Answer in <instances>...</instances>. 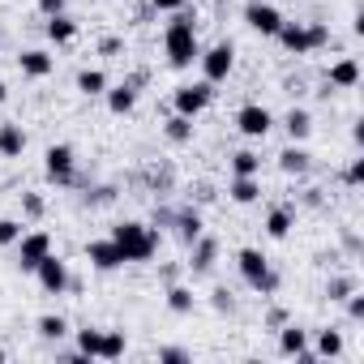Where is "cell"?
<instances>
[{
	"mask_svg": "<svg viewBox=\"0 0 364 364\" xmlns=\"http://www.w3.org/2000/svg\"><path fill=\"white\" fill-rule=\"evenodd\" d=\"M22 232H26V228H22L18 219H5V215H0V249L18 245V240H22Z\"/></svg>",
	"mask_w": 364,
	"mask_h": 364,
	"instance_id": "1f68e13d",
	"label": "cell"
},
{
	"mask_svg": "<svg viewBox=\"0 0 364 364\" xmlns=\"http://www.w3.org/2000/svg\"><path fill=\"white\" fill-rule=\"evenodd\" d=\"M107 86H112V82H107V73H103V69H82V73H77V90H82L86 99H99Z\"/></svg>",
	"mask_w": 364,
	"mask_h": 364,
	"instance_id": "d4e9b609",
	"label": "cell"
},
{
	"mask_svg": "<svg viewBox=\"0 0 364 364\" xmlns=\"http://www.w3.org/2000/svg\"><path fill=\"white\" fill-rule=\"evenodd\" d=\"M274 39H279L291 56H313V43H309V26H304V22H283Z\"/></svg>",
	"mask_w": 364,
	"mask_h": 364,
	"instance_id": "4fadbf2b",
	"label": "cell"
},
{
	"mask_svg": "<svg viewBox=\"0 0 364 364\" xmlns=\"http://www.w3.org/2000/svg\"><path fill=\"white\" fill-rule=\"evenodd\" d=\"M176 232H180V240H185V245H193V240L202 236V215H198V210L176 215Z\"/></svg>",
	"mask_w": 364,
	"mask_h": 364,
	"instance_id": "f1b7e54d",
	"label": "cell"
},
{
	"mask_svg": "<svg viewBox=\"0 0 364 364\" xmlns=\"http://www.w3.org/2000/svg\"><path fill=\"white\" fill-rule=\"evenodd\" d=\"M159 360H167V364H180V360H189V351H185V347H163V351H159Z\"/></svg>",
	"mask_w": 364,
	"mask_h": 364,
	"instance_id": "60d3db41",
	"label": "cell"
},
{
	"mask_svg": "<svg viewBox=\"0 0 364 364\" xmlns=\"http://www.w3.org/2000/svg\"><path fill=\"white\" fill-rule=\"evenodd\" d=\"M86 262L107 274V270H120V266H124V253H120V245L107 236V240H90V245H86Z\"/></svg>",
	"mask_w": 364,
	"mask_h": 364,
	"instance_id": "7c38bea8",
	"label": "cell"
},
{
	"mask_svg": "<svg viewBox=\"0 0 364 364\" xmlns=\"http://www.w3.org/2000/svg\"><path fill=\"white\" fill-rule=\"evenodd\" d=\"M313 355H317V360H338V355H343V334H338V330H321Z\"/></svg>",
	"mask_w": 364,
	"mask_h": 364,
	"instance_id": "4316f807",
	"label": "cell"
},
{
	"mask_svg": "<svg viewBox=\"0 0 364 364\" xmlns=\"http://www.w3.org/2000/svg\"><path fill=\"white\" fill-rule=\"evenodd\" d=\"M22 150H26V129L5 120L0 124V159H22Z\"/></svg>",
	"mask_w": 364,
	"mask_h": 364,
	"instance_id": "ac0fdd59",
	"label": "cell"
},
{
	"mask_svg": "<svg viewBox=\"0 0 364 364\" xmlns=\"http://www.w3.org/2000/svg\"><path fill=\"white\" fill-rule=\"evenodd\" d=\"M215 309H219V313H232V291L219 287V291H215Z\"/></svg>",
	"mask_w": 364,
	"mask_h": 364,
	"instance_id": "b9f144b4",
	"label": "cell"
},
{
	"mask_svg": "<svg viewBox=\"0 0 364 364\" xmlns=\"http://www.w3.org/2000/svg\"><path fill=\"white\" fill-rule=\"evenodd\" d=\"M163 133H167V141H176V146H185V141L193 137V120L176 112V116H171V120L163 124Z\"/></svg>",
	"mask_w": 364,
	"mask_h": 364,
	"instance_id": "83f0119b",
	"label": "cell"
},
{
	"mask_svg": "<svg viewBox=\"0 0 364 364\" xmlns=\"http://www.w3.org/2000/svg\"><path fill=\"white\" fill-rule=\"evenodd\" d=\"M291 223H296V215H291V206H274V210L266 215V236H270V240H287V232H291Z\"/></svg>",
	"mask_w": 364,
	"mask_h": 364,
	"instance_id": "7402d4cb",
	"label": "cell"
},
{
	"mask_svg": "<svg viewBox=\"0 0 364 364\" xmlns=\"http://www.w3.org/2000/svg\"><path fill=\"white\" fill-rule=\"evenodd\" d=\"M35 330H39V338H48V343H60V338L69 334V321H65L60 313H43V317L35 321Z\"/></svg>",
	"mask_w": 364,
	"mask_h": 364,
	"instance_id": "484cf974",
	"label": "cell"
},
{
	"mask_svg": "<svg viewBox=\"0 0 364 364\" xmlns=\"http://www.w3.org/2000/svg\"><path fill=\"white\" fill-rule=\"evenodd\" d=\"M163 52H167V65L171 69H189L198 56H202V43H198V22L189 14H176L163 31Z\"/></svg>",
	"mask_w": 364,
	"mask_h": 364,
	"instance_id": "6da1fadb",
	"label": "cell"
},
{
	"mask_svg": "<svg viewBox=\"0 0 364 364\" xmlns=\"http://www.w3.org/2000/svg\"><path fill=\"white\" fill-rule=\"evenodd\" d=\"M189 249H193V253H189V270H193V274H206V270L215 266V253H219V245H215V240H206V236H198Z\"/></svg>",
	"mask_w": 364,
	"mask_h": 364,
	"instance_id": "ffe728a7",
	"label": "cell"
},
{
	"mask_svg": "<svg viewBox=\"0 0 364 364\" xmlns=\"http://www.w3.org/2000/svg\"><path fill=\"white\" fill-rule=\"evenodd\" d=\"M18 69H22L26 77H48V73L56 69V56L43 52V48H26V52L18 56Z\"/></svg>",
	"mask_w": 364,
	"mask_h": 364,
	"instance_id": "9a60e30c",
	"label": "cell"
},
{
	"mask_svg": "<svg viewBox=\"0 0 364 364\" xmlns=\"http://www.w3.org/2000/svg\"><path fill=\"white\" fill-rule=\"evenodd\" d=\"M279 167H283L287 176H304V171L313 167V154H309V150H304L300 141H291V146H287V150L279 154Z\"/></svg>",
	"mask_w": 364,
	"mask_h": 364,
	"instance_id": "d6986e66",
	"label": "cell"
},
{
	"mask_svg": "<svg viewBox=\"0 0 364 364\" xmlns=\"http://www.w3.org/2000/svg\"><path fill=\"white\" fill-rule=\"evenodd\" d=\"M193 304H198V296H193L189 287H167V309H171V313L185 317V313H193Z\"/></svg>",
	"mask_w": 364,
	"mask_h": 364,
	"instance_id": "4dcf8cb0",
	"label": "cell"
},
{
	"mask_svg": "<svg viewBox=\"0 0 364 364\" xmlns=\"http://www.w3.org/2000/svg\"><path fill=\"white\" fill-rule=\"evenodd\" d=\"M0 360H5V347H0Z\"/></svg>",
	"mask_w": 364,
	"mask_h": 364,
	"instance_id": "ee69618b",
	"label": "cell"
},
{
	"mask_svg": "<svg viewBox=\"0 0 364 364\" xmlns=\"http://www.w3.org/2000/svg\"><path fill=\"white\" fill-rule=\"evenodd\" d=\"M22 206H26V215H31V219H39V215H43V198H39V193H26V198H22Z\"/></svg>",
	"mask_w": 364,
	"mask_h": 364,
	"instance_id": "f35d334b",
	"label": "cell"
},
{
	"mask_svg": "<svg viewBox=\"0 0 364 364\" xmlns=\"http://www.w3.org/2000/svg\"><path fill=\"white\" fill-rule=\"evenodd\" d=\"M43 171H48V180H56V185H69L73 180V171H77V154H73V146H48V154H43Z\"/></svg>",
	"mask_w": 364,
	"mask_h": 364,
	"instance_id": "8992f818",
	"label": "cell"
},
{
	"mask_svg": "<svg viewBox=\"0 0 364 364\" xmlns=\"http://www.w3.org/2000/svg\"><path fill=\"white\" fill-rule=\"evenodd\" d=\"M347 317H351V321H364V296H360V291L347 296Z\"/></svg>",
	"mask_w": 364,
	"mask_h": 364,
	"instance_id": "d590c367",
	"label": "cell"
},
{
	"mask_svg": "<svg viewBox=\"0 0 364 364\" xmlns=\"http://www.w3.org/2000/svg\"><path fill=\"white\" fill-rule=\"evenodd\" d=\"M99 334H103V330H90V326H86V330H77V351H82L86 360H95V355H99Z\"/></svg>",
	"mask_w": 364,
	"mask_h": 364,
	"instance_id": "d6a6232c",
	"label": "cell"
},
{
	"mask_svg": "<svg viewBox=\"0 0 364 364\" xmlns=\"http://www.w3.org/2000/svg\"><path fill=\"white\" fill-rule=\"evenodd\" d=\"M232 176H262V154L236 150V154H232Z\"/></svg>",
	"mask_w": 364,
	"mask_h": 364,
	"instance_id": "f546056e",
	"label": "cell"
},
{
	"mask_svg": "<svg viewBox=\"0 0 364 364\" xmlns=\"http://www.w3.org/2000/svg\"><path fill=\"white\" fill-rule=\"evenodd\" d=\"M112 240L120 245V253H124V262H150L154 253H159V236H154V228H146V223H116L112 228Z\"/></svg>",
	"mask_w": 364,
	"mask_h": 364,
	"instance_id": "7a4b0ae2",
	"label": "cell"
},
{
	"mask_svg": "<svg viewBox=\"0 0 364 364\" xmlns=\"http://www.w3.org/2000/svg\"><path fill=\"white\" fill-rule=\"evenodd\" d=\"M65 5H69V0H39V14L43 18H56V14H65Z\"/></svg>",
	"mask_w": 364,
	"mask_h": 364,
	"instance_id": "74e56055",
	"label": "cell"
},
{
	"mask_svg": "<svg viewBox=\"0 0 364 364\" xmlns=\"http://www.w3.org/2000/svg\"><path fill=\"white\" fill-rule=\"evenodd\" d=\"M351 291H355V279H347V274L330 279V287H326V296H330V300H347Z\"/></svg>",
	"mask_w": 364,
	"mask_h": 364,
	"instance_id": "836d02e7",
	"label": "cell"
},
{
	"mask_svg": "<svg viewBox=\"0 0 364 364\" xmlns=\"http://www.w3.org/2000/svg\"><path fill=\"white\" fill-rule=\"evenodd\" d=\"M215 5H228V0H215Z\"/></svg>",
	"mask_w": 364,
	"mask_h": 364,
	"instance_id": "f6af8a7d",
	"label": "cell"
},
{
	"mask_svg": "<svg viewBox=\"0 0 364 364\" xmlns=\"http://www.w3.org/2000/svg\"><path fill=\"white\" fill-rule=\"evenodd\" d=\"M283 129H287L291 141H309V133H313V116H309V107H291V112L283 116Z\"/></svg>",
	"mask_w": 364,
	"mask_h": 364,
	"instance_id": "44dd1931",
	"label": "cell"
},
{
	"mask_svg": "<svg viewBox=\"0 0 364 364\" xmlns=\"http://www.w3.org/2000/svg\"><path fill=\"white\" fill-rule=\"evenodd\" d=\"M210 99H215V86H210V82H185V86H176V95H171V107H176L180 116L198 120V116L210 107Z\"/></svg>",
	"mask_w": 364,
	"mask_h": 364,
	"instance_id": "277c9868",
	"label": "cell"
},
{
	"mask_svg": "<svg viewBox=\"0 0 364 364\" xmlns=\"http://www.w3.org/2000/svg\"><path fill=\"white\" fill-rule=\"evenodd\" d=\"M48 253H52V236H48V232H22V240H18V266H22L26 274H35V266H39Z\"/></svg>",
	"mask_w": 364,
	"mask_h": 364,
	"instance_id": "52a82bcc",
	"label": "cell"
},
{
	"mask_svg": "<svg viewBox=\"0 0 364 364\" xmlns=\"http://www.w3.org/2000/svg\"><path fill=\"white\" fill-rule=\"evenodd\" d=\"M103 99H107V112H112V116H129V112L137 107V90H133V82L107 86V90H103Z\"/></svg>",
	"mask_w": 364,
	"mask_h": 364,
	"instance_id": "e0dca14e",
	"label": "cell"
},
{
	"mask_svg": "<svg viewBox=\"0 0 364 364\" xmlns=\"http://www.w3.org/2000/svg\"><path fill=\"white\" fill-rule=\"evenodd\" d=\"M236 129H240L245 137H266V133L274 129V112L262 107V103H245V107L236 112Z\"/></svg>",
	"mask_w": 364,
	"mask_h": 364,
	"instance_id": "9c48e42d",
	"label": "cell"
},
{
	"mask_svg": "<svg viewBox=\"0 0 364 364\" xmlns=\"http://www.w3.org/2000/svg\"><path fill=\"white\" fill-rule=\"evenodd\" d=\"M43 31H48V39H52V43H73V39H77V22H73L69 14L48 18V26H43Z\"/></svg>",
	"mask_w": 364,
	"mask_h": 364,
	"instance_id": "603a6c76",
	"label": "cell"
},
{
	"mask_svg": "<svg viewBox=\"0 0 364 364\" xmlns=\"http://www.w3.org/2000/svg\"><path fill=\"white\" fill-rule=\"evenodd\" d=\"M355 82H360V60H355V56L334 60L330 73H326V86H330V90H355Z\"/></svg>",
	"mask_w": 364,
	"mask_h": 364,
	"instance_id": "5bb4252c",
	"label": "cell"
},
{
	"mask_svg": "<svg viewBox=\"0 0 364 364\" xmlns=\"http://www.w3.org/2000/svg\"><path fill=\"white\" fill-rule=\"evenodd\" d=\"M228 198H232L236 206H253V202L262 198V176H232Z\"/></svg>",
	"mask_w": 364,
	"mask_h": 364,
	"instance_id": "2e32d148",
	"label": "cell"
},
{
	"mask_svg": "<svg viewBox=\"0 0 364 364\" xmlns=\"http://www.w3.org/2000/svg\"><path fill=\"white\" fill-rule=\"evenodd\" d=\"M198 60H202V82L219 86V82H228L232 69H236V48H232V43H215V48H206Z\"/></svg>",
	"mask_w": 364,
	"mask_h": 364,
	"instance_id": "5b68a950",
	"label": "cell"
},
{
	"mask_svg": "<svg viewBox=\"0 0 364 364\" xmlns=\"http://www.w3.org/2000/svg\"><path fill=\"white\" fill-rule=\"evenodd\" d=\"M304 26H309V43H313V52L330 43V26H326V22H304Z\"/></svg>",
	"mask_w": 364,
	"mask_h": 364,
	"instance_id": "e575fe53",
	"label": "cell"
},
{
	"mask_svg": "<svg viewBox=\"0 0 364 364\" xmlns=\"http://www.w3.org/2000/svg\"><path fill=\"white\" fill-rule=\"evenodd\" d=\"M279 355L300 360V364H313L317 355L309 351V330H300V326H283V330H279Z\"/></svg>",
	"mask_w": 364,
	"mask_h": 364,
	"instance_id": "8fae6325",
	"label": "cell"
},
{
	"mask_svg": "<svg viewBox=\"0 0 364 364\" xmlns=\"http://www.w3.org/2000/svg\"><path fill=\"white\" fill-rule=\"evenodd\" d=\"M360 180H364V159H351V167H347V185L355 189Z\"/></svg>",
	"mask_w": 364,
	"mask_h": 364,
	"instance_id": "ab89813d",
	"label": "cell"
},
{
	"mask_svg": "<svg viewBox=\"0 0 364 364\" xmlns=\"http://www.w3.org/2000/svg\"><path fill=\"white\" fill-rule=\"evenodd\" d=\"M245 22H249V31H257V35H266V39H274L279 35V26L287 22L274 5H266V0H253V5H245Z\"/></svg>",
	"mask_w": 364,
	"mask_h": 364,
	"instance_id": "ba28073f",
	"label": "cell"
},
{
	"mask_svg": "<svg viewBox=\"0 0 364 364\" xmlns=\"http://www.w3.org/2000/svg\"><path fill=\"white\" fill-rule=\"evenodd\" d=\"M124 347H129L124 330H103V334H99V355H95V360H120Z\"/></svg>",
	"mask_w": 364,
	"mask_h": 364,
	"instance_id": "cb8c5ba5",
	"label": "cell"
},
{
	"mask_svg": "<svg viewBox=\"0 0 364 364\" xmlns=\"http://www.w3.org/2000/svg\"><path fill=\"white\" fill-rule=\"evenodd\" d=\"M236 270H240V279H245L253 291H262V296H274V291H279V274L270 270V262H266L262 249H240V253H236Z\"/></svg>",
	"mask_w": 364,
	"mask_h": 364,
	"instance_id": "3957f363",
	"label": "cell"
},
{
	"mask_svg": "<svg viewBox=\"0 0 364 364\" xmlns=\"http://www.w3.org/2000/svg\"><path fill=\"white\" fill-rule=\"evenodd\" d=\"M150 9L154 14H180V9H185V0H150Z\"/></svg>",
	"mask_w": 364,
	"mask_h": 364,
	"instance_id": "8d00e7d4",
	"label": "cell"
},
{
	"mask_svg": "<svg viewBox=\"0 0 364 364\" xmlns=\"http://www.w3.org/2000/svg\"><path fill=\"white\" fill-rule=\"evenodd\" d=\"M5 99H9V90H5V82H0V103H5Z\"/></svg>",
	"mask_w": 364,
	"mask_h": 364,
	"instance_id": "7bdbcfd3",
	"label": "cell"
},
{
	"mask_svg": "<svg viewBox=\"0 0 364 364\" xmlns=\"http://www.w3.org/2000/svg\"><path fill=\"white\" fill-rule=\"evenodd\" d=\"M35 279H39V287H43L48 296H60V291H69V266H65L56 253H48V257L35 266Z\"/></svg>",
	"mask_w": 364,
	"mask_h": 364,
	"instance_id": "30bf717a",
	"label": "cell"
}]
</instances>
